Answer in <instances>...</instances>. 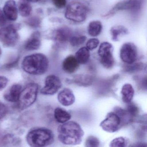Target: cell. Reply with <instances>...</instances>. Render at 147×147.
Masks as SVG:
<instances>
[{"instance_id":"484cf974","label":"cell","mask_w":147,"mask_h":147,"mask_svg":"<svg viewBox=\"0 0 147 147\" xmlns=\"http://www.w3.org/2000/svg\"><path fill=\"white\" fill-rule=\"evenodd\" d=\"M100 142L96 137L90 136L88 137L85 142V146L86 147H97L99 146Z\"/></svg>"},{"instance_id":"d6a6232c","label":"cell","mask_w":147,"mask_h":147,"mask_svg":"<svg viewBox=\"0 0 147 147\" xmlns=\"http://www.w3.org/2000/svg\"><path fill=\"white\" fill-rule=\"evenodd\" d=\"M7 18L3 11L0 9V27H3L7 23Z\"/></svg>"},{"instance_id":"4fadbf2b","label":"cell","mask_w":147,"mask_h":147,"mask_svg":"<svg viewBox=\"0 0 147 147\" xmlns=\"http://www.w3.org/2000/svg\"><path fill=\"white\" fill-rule=\"evenodd\" d=\"M3 12L7 18L11 21H15L18 17V9L14 0H8L3 7Z\"/></svg>"},{"instance_id":"cb8c5ba5","label":"cell","mask_w":147,"mask_h":147,"mask_svg":"<svg viewBox=\"0 0 147 147\" xmlns=\"http://www.w3.org/2000/svg\"><path fill=\"white\" fill-rule=\"evenodd\" d=\"M73 81V82L78 85L86 86L91 85L92 80V77L89 76L78 75L75 76Z\"/></svg>"},{"instance_id":"4316f807","label":"cell","mask_w":147,"mask_h":147,"mask_svg":"<svg viewBox=\"0 0 147 147\" xmlns=\"http://www.w3.org/2000/svg\"><path fill=\"white\" fill-rule=\"evenodd\" d=\"M126 140L124 138L119 137L114 138L110 143V147H125Z\"/></svg>"},{"instance_id":"7a4b0ae2","label":"cell","mask_w":147,"mask_h":147,"mask_svg":"<svg viewBox=\"0 0 147 147\" xmlns=\"http://www.w3.org/2000/svg\"><path fill=\"white\" fill-rule=\"evenodd\" d=\"M49 61L46 56L41 53L32 54L26 57L22 63L25 72L33 75L45 73L48 69Z\"/></svg>"},{"instance_id":"4dcf8cb0","label":"cell","mask_w":147,"mask_h":147,"mask_svg":"<svg viewBox=\"0 0 147 147\" xmlns=\"http://www.w3.org/2000/svg\"><path fill=\"white\" fill-rule=\"evenodd\" d=\"M7 109L5 105L0 102V119L4 118L7 113Z\"/></svg>"},{"instance_id":"1f68e13d","label":"cell","mask_w":147,"mask_h":147,"mask_svg":"<svg viewBox=\"0 0 147 147\" xmlns=\"http://www.w3.org/2000/svg\"><path fill=\"white\" fill-rule=\"evenodd\" d=\"M8 82V80L7 77L0 76V91L3 90L6 87Z\"/></svg>"},{"instance_id":"f1b7e54d","label":"cell","mask_w":147,"mask_h":147,"mask_svg":"<svg viewBox=\"0 0 147 147\" xmlns=\"http://www.w3.org/2000/svg\"><path fill=\"white\" fill-rule=\"evenodd\" d=\"M129 105L126 109V111L131 117H135L138 113V108L135 105L129 103Z\"/></svg>"},{"instance_id":"8fae6325","label":"cell","mask_w":147,"mask_h":147,"mask_svg":"<svg viewBox=\"0 0 147 147\" xmlns=\"http://www.w3.org/2000/svg\"><path fill=\"white\" fill-rule=\"evenodd\" d=\"M62 82L58 76L51 75L47 76L45 86L41 89V93L44 95H54L61 88Z\"/></svg>"},{"instance_id":"603a6c76","label":"cell","mask_w":147,"mask_h":147,"mask_svg":"<svg viewBox=\"0 0 147 147\" xmlns=\"http://www.w3.org/2000/svg\"><path fill=\"white\" fill-rule=\"evenodd\" d=\"M30 3L26 0L20 1L19 6V11L22 17H27L30 14L32 8Z\"/></svg>"},{"instance_id":"277c9868","label":"cell","mask_w":147,"mask_h":147,"mask_svg":"<svg viewBox=\"0 0 147 147\" xmlns=\"http://www.w3.org/2000/svg\"><path fill=\"white\" fill-rule=\"evenodd\" d=\"M88 11V7L84 2L73 1L66 8L65 17L70 21L81 23L86 20Z\"/></svg>"},{"instance_id":"d4e9b609","label":"cell","mask_w":147,"mask_h":147,"mask_svg":"<svg viewBox=\"0 0 147 147\" xmlns=\"http://www.w3.org/2000/svg\"><path fill=\"white\" fill-rule=\"evenodd\" d=\"M86 40V37L85 36H80L70 37L69 39V42L71 46L73 47H77L83 44Z\"/></svg>"},{"instance_id":"3957f363","label":"cell","mask_w":147,"mask_h":147,"mask_svg":"<svg viewBox=\"0 0 147 147\" xmlns=\"http://www.w3.org/2000/svg\"><path fill=\"white\" fill-rule=\"evenodd\" d=\"M26 140L31 147H45L54 142V135L49 129L39 128L30 131L27 134Z\"/></svg>"},{"instance_id":"7402d4cb","label":"cell","mask_w":147,"mask_h":147,"mask_svg":"<svg viewBox=\"0 0 147 147\" xmlns=\"http://www.w3.org/2000/svg\"><path fill=\"white\" fill-rule=\"evenodd\" d=\"M102 30V26L101 22L95 20L89 23L88 27V32L91 36L96 37L100 34Z\"/></svg>"},{"instance_id":"ffe728a7","label":"cell","mask_w":147,"mask_h":147,"mask_svg":"<svg viewBox=\"0 0 147 147\" xmlns=\"http://www.w3.org/2000/svg\"><path fill=\"white\" fill-rule=\"evenodd\" d=\"M75 57L79 64H86L90 58V51L86 47H82L76 51Z\"/></svg>"},{"instance_id":"e575fe53","label":"cell","mask_w":147,"mask_h":147,"mask_svg":"<svg viewBox=\"0 0 147 147\" xmlns=\"http://www.w3.org/2000/svg\"><path fill=\"white\" fill-rule=\"evenodd\" d=\"M1 55V50L0 49V55Z\"/></svg>"},{"instance_id":"5bb4252c","label":"cell","mask_w":147,"mask_h":147,"mask_svg":"<svg viewBox=\"0 0 147 147\" xmlns=\"http://www.w3.org/2000/svg\"><path fill=\"white\" fill-rule=\"evenodd\" d=\"M21 91L22 86L19 84H14L4 94V98L9 102H17L18 100Z\"/></svg>"},{"instance_id":"9a60e30c","label":"cell","mask_w":147,"mask_h":147,"mask_svg":"<svg viewBox=\"0 0 147 147\" xmlns=\"http://www.w3.org/2000/svg\"><path fill=\"white\" fill-rule=\"evenodd\" d=\"M79 62L75 56L69 55L63 62L62 68L63 71L68 74H73L76 71L79 67Z\"/></svg>"},{"instance_id":"52a82bcc","label":"cell","mask_w":147,"mask_h":147,"mask_svg":"<svg viewBox=\"0 0 147 147\" xmlns=\"http://www.w3.org/2000/svg\"><path fill=\"white\" fill-rule=\"evenodd\" d=\"M113 51V47L108 42H104L100 45L98 51V55L100 63L106 68H111L114 65Z\"/></svg>"},{"instance_id":"83f0119b","label":"cell","mask_w":147,"mask_h":147,"mask_svg":"<svg viewBox=\"0 0 147 147\" xmlns=\"http://www.w3.org/2000/svg\"><path fill=\"white\" fill-rule=\"evenodd\" d=\"M99 44V40L98 39L95 38H91L88 41L86 44V47L89 51L93 50L98 47Z\"/></svg>"},{"instance_id":"ba28073f","label":"cell","mask_w":147,"mask_h":147,"mask_svg":"<svg viewBox=\"0 0 147 147\" xmlns=\"http://www.w3.org/2000/svg\"><path fill=\"white\" fill-rule=\"evenodd\" d=\"M18 34L14 26L11 25L0 29V40L5 46H14L18 42Z\"/></svg>"},{"instance_id":"d6986e66","label":"cell","mask_w":147,"mask_h":147,"mask_svg":"<svg viewBox=\"0 0 147 147\" xmlns=\"http://www.w3.org/2000/svg\"><path fill=\"white\" fill-rule=\"evenodd\" d=\"M39 37L40 35L38 32H36L32 35L31 38L26 44V49L30 51L38 49L41 46V41Z\"/></svg>"},{"instance_id":"44dd1931","label":"cell","mask_w":147,"mask_h":147,"mask_svg":"<svg viewBox=\"0 0 147 147\" xmlns=\"http://www.w3.org/2000/svg\"><path fill=\"white\" fill-rule=\"evenodd\" d=\"M71 36V31L67 27H62L57 31L55 38L57 42L63 43L69 40Z\"/></svg>"},{"instance_id":"5b68a950","label":"cell","mask_w":147,"mask_h":147,"mask_svg":"<svg viewBox=\"0 0 147 147\" xmlns=\"http://www.w3.org/2000/svg\"><path fill=\"white\" fill-rule=\"evenodd\" d=\"M38 90V85L36 83H29L21 91L18 100L20 109H26L35 102Z\"/></svg>"},{"instance_id":"e0dca14e","label":"cell","mask_w":147,"mask_h":147,"mask_svg":"<svg viewBox=\"0 0 147 147\" xmlns=\"http://www.w3.org/2000/svg\"><path fill=\"white\" fill-rule=\"evenodd\" d=\"M112 40L114 42L119 40L121 37L128 34V30L123 26L118 25L113 26L110 30Z\"/></svg>"},{"instance_id":"ac0fdd59","label":"cell","mask_w":147,"mask_h":147,"mask_svg":"<svg viewBox=\"0 0 147 147\" xmlns=\"http://www.w3.org/2000/svg\"><path fill=\"white\" fill-rule=\"evenodd\" d=\"M54 116L58 123H63L70 120L71 115L68 112L61 107H57L54 111Z\"/></svg>"},{"instance_id":"f546056e","label":"cell","mask_w":147,"mask_h":147,"mask_svg":"<svg viewBox=\"0 0 147 147\" xmlns=\"http://www.w3.org/2000/svg\"><path fill=\"white\" fill-rule=\"evenodd\" d=\"M56 7L59 9L64 8L67 5L66 0H52Z\"/></svg>"},{"instance_id":"836d02e7","label":"cell","mask_w":147,"mask_h":147,"mask_svg":"<svg viewBox=\"0 0 147 147\" xmlns=\"http://www.w3.org/2000/svg\"><path fill=\"white\" fill-rule=\"evenodd\" d=\"M26 1L29 2H33V3H35V2H38V1H39L40 0H26Z\"/></svg>"},{"instance_id":"30bf717a","label":"cell","mask_w":147,"mask_h":147,"mask_svg":"<svg viewBox=\"0 0 147 147\" xmlns=\"http://www.w3.org/2000/svg\"><path fill=\"white\" fill-rule=\"evenodd\" d=\"M137 56V49L134 44L128 42L122 45L120 50V57L125 63L132 64L136 60Z\"/></svg>"},{"instance_id":"2e32d148","label":"cell","mask_w":147,"mask_h":147,"mask_svg":"<svg viewBox=\"0 0 147 147\" xmlns=\"http://www.w3.org/2000/svg\"><path fill=\"white\" fill-rule=\"evenodd\" d=\"M134 88L130 84H124L122 87L121 91L123 101L126 104L131 103L134 97Z\"/></svg>"},{"instance_id":"7c38bea8","label":"cell","mask_w":147,"mask_h":147,"mask_svg":"<svg viewBox=\"0 0 147 147\" xmlns=\"http://www.w3.org/2000/svg\"><path fill=\"white\" fill-rule=\"evenodd\" d=\"M59 102L64 106H69L75 101V97L71 89L65 88L59 92L57 96Z\"/></svg>"},{"instance_id":"9c48e42d","label":"cell","mask_w":147,"mask_h":147,"mask_svg":"<svg viewBox=\"0 0 147 147\" xmlns=\"http://www.w3.org/2000/svg\"><path fill=\"white\" fill-rule=\"evenodd\" d=\"M122 124L120 117L114 112L108 113L105 119L100 123V126L105 131L113 133L119 129Z\"/></svg>"},{"instance_id":"8992f818","label":"cell","mask_w":147,"mask_h":147,"mask_svg":"<svg viewBox=\"0 0 147 147\" xmlns=\"http://www.w3.org/2000/svg\"><path fill=\"white\" fill-rule=\"evenodd\" d=\"M144 1V0H122L117 3L104 17L109 18L121 11H129L136 12L142 8Z\"/></svg>"},{"instance_id":"6da1fadb","label":"cell","mask_w":147,"mask_h":147,"mask_svg":"<svg viewBox=\"0 0 147 147\" xmlns=\"http://www.w3.org/2000/svg\"><path fill=\"white\" fill-rule=\"evenodd\" d=\"M57 133L58 140L66 145L80 144L84 135L81 125L74 121H68L59 125Z\"/></svg>"}]
</instances>
